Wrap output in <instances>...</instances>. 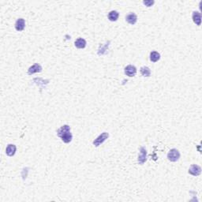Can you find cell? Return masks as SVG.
<instances>
[{
  "label": "cell",
  "mask_w": 202,
  "mask_h": 202,
  "mask_svg": "<svg viewBox=\"0 0 202 202\" xmlns=\"http://www.w3.org/2000/svg\"><path fill=\"white\" fill-rule=\"evenodd\" d=\"M57 135L60 137L64 143H70L73 139V135L70 133V127L69 125H64L57 130Z\"/></svg>",
  "instance_id": "6da1fadb"
},
{
  "label": "cell",
  "mask_w": 202,
  "mask_h": 202,
  "mask_svg": "<svg viewBox=\"0 0 202 202\" xmlns=\"http://www.w3.org/2000/svg\"><path fill=\"white\" fill-rule=\"evenodd\" d=\"M179 158H180V152L177 149H171L167 153V159H168L169 161L176 162L178 161Z\"/></svg>",
  "instance_id": "7a4b0ae2"
},
{
  "label": "cell",
  "mask_w": 202,
  "mask_h": 202,
  "mask_svg": "<svg viewBox=\"0 0 202 202\" xmlns=\"http://www.w3.org/2000/svg\"><path fill=\"white\" fill-rule=\"evenodd\" d=\"M109 137V134L107 132H104L103 133H101L100 136H99L97 138H96L95 141H93V144L95 145L96 147H98L100 146L101 144H103L105 141H106L107 138Z\"/></svg>",
  "instance_id": "3957f363"
},
{
  "label": "cell",
  "mask_w": 202,
  "mask_h": 202,
  "mask_svg": "<svg viewBox=\"0 0 202 202\" xmlns=\"http://www.w3.org/2000/svg\"><path fill=\"white\" fill-rule=\"evenodd\" d=\"M147 160V151L144 147H141L140 149V153L138 155V163L140 165L144 164Z\"/></svg>",
  "instance_id": "277c9868"
},
{
  "label": "cell",
  "mask_w": 202,
  "mask_h": 202,
  "mask_svg": "<svg viewBox=\"0 0 202 202\" xmlns=\"http://www.w3.org/2000/svg\"><path fill=\"white\" fill-rule=\"evenodd\" d=\"M189 174L193 176H198L201 173V167L196 164H193L189 168Z\"/></svg>",
  "instance_id": "5b68a950"
},
{
  "label": "cell",
  "mask_w": 202,
  "mask_h": 202,
  "mask_svg": "<svg viewBox=\"0 0 202 202\" xmlns=\"http://www.w3.org/2000/svg\"><path fill=\"white\" fill-rule=\"evenodd\" d=\"M124 72L129 77H134L137 74V68L135 67L134 66L128 65L127 66H126Z\"/></svg>",
  "instance_id": "8992f818"
},
{
  "label": "cell",
  "mask_w": 202,
  "mask_h": 202,
  "mask_svg": "<svg viewBox=\"0 0 202 202\" xmlns=\"http://www.w3.org/2000/svg\"><path fill=\"white\" fill-rule=\"evenodd\" d=\"M42 71V67L38 63H35L33 66H32L31 67H29V70H28V74L31 75L35 73H40Z\"/></svg>",
  "instance_id": "52a82bcc"
},
{
  "label": "cell",
  "mask_w": 202,
  "mask_h": 202,
  "mask_svg": "<svg viewBox=\"0 0 202 202\" xmlns=\"http://www.w3.org/2000/svg\"><path fill=\"white\" fill-rule=\"evenodd\" d=\"M25 27V21L23 18H19L17 20V22L15 23V29L17 31H22L24 30Z\"/></svg>",
  "instance_id": "ba28073f"
},
{
  "label": "cell",
  "mask_w": 202,
  "mask_h": 202,
  "mask_svg": "<svg viewBox=\"0 0 202 202\" xmlns=\"http://www.w3.org/2000/svg\"><path fill=\"white\" fill-rule=\"evenodd\" d=\"M126 21L130 25L136 24V22H137V15L135 14L134 13H130L129 14L126 15Z\"/></svg>",
  "instance_id": "9c48e42d"
},
{
  "label": "cell",
  "mask_w": 202,
  "mask_h": 202,
  "mask_svg": "<svg viewBox=\"0 0 202 202\" xmlns=\"http://www.w3.org/2000/svg\"><path fill=\"white\" fill-rule=\"evenodd\" d=\"M192 17L193 21L195 24L198 25V26H200L201 24V13L197 12V11L193 12Z\"/></svg>",
  "instance_id": "30bf717a"
},
{
  "label": "cell",
  "mask_w": 202,
  "mask_h": 202,
  "mask_svg": "<svg viewBox=\"0 0 202 202\" xmlns=\"http://www.w3.org/2000/svg\"><path fill=\"white\" fill-rule=\"evenodd\" d=\"M16 149H17V148H16L14 144H8L6 149V153L9 157H13L15 154V152H16Z\"/></svg>",
  "instance_id": "8fae6325"
},
{
  "label": "cell",
  "mask_w": 202,
  "mask_h": 202,
  "mask_svg": "<svg viewBox=\"0 0 202 202\" xmlns=\"http://www.w3.org/2000/svg\"><path fill=\"white\" fill-rule=\"evenodd\" d=\"M75 47L79 49H83L86 47V41L83 38H78L74 42Z\"/></svg>",
  "instance_id": "7c38bea8"
},
{
  "label": "cell",
  "mask_w": 202,
  "mask_h": 202,
  "mask_svg": "<svg viewBox=\"0 0 202 202\" xmlns=\"http://www.w3.org/2000/svg\"><path fill=\"white\" fill-rule=\"evenodd\" d=\"M119 17V13L116 10H111L108 14V19L111 22H116Z\"/></svg>",
  "instance_id": "4fadbf2b"
},
{
  "label": "cell",
  "mask_w": 202,
  "mask_h": 202,
  "mask_svg": "<svg viewBox=\"0 0 202 202\" xmlns=\"http://www.w3.org/2000/svg\"><path fill=\"white\" fill-rule=\"evenodd\" d=\"M160 58V54L157 51H152L150 53V60L153 63H157Z\"/></svg>",
  "instance_id": "5bb4252c"
},
{
  "label": "cell",
  "mask_w": 202,
  "mask_h": 202,
  "mask_svg": "<svg viewBox=\"0 0 202 202\" xmlns=\"http://www.w3.org/2000/svg\"><path fill=\"white\" fill-rule=\"evenodd\" d=\"M140 72H141V74L143 76V77H150V75H151V70H150V69H149L148 66H142L141 68V70H140Z\"/></svg>",
  "instance_id": "9a60e30c"
},
{
  "label": "cell",
  "mask_w": 202,
  "mask_h": 202,
  "mask_svg": "<svg viewBox=\"0 0 202 202\" xmlns=\"http://www.w3.org/2000/svg\"><path fill=\"white\" fill-rule=\"evenodd\" d=\"M154 1H144L143 2V3H144V5L147 6L148 7H150V6H152L154 4Z\"/></svg>",
  "instance_id": "2e32d148"
}]
</instances>
